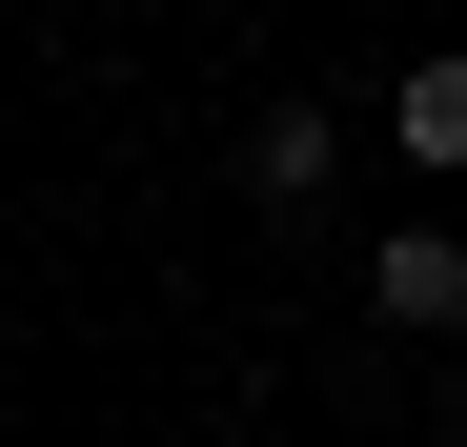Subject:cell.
<instances>
[{
	"label": "cell",
	"mask_w": 467,
	"mask_h": 447,
	"mask_svg": "<svg viewBox=\"0 0 467 447\" xmlns=\"http://www.w3.org/2000/svg\"><path fill=\"white\" fill-rule=\"evenodd\" d=\"M366 306L407 326V346H427V326H467V224H386V244H366Z\"/></svg>",
	"instance_id": "6da1fadb"
},
{
	"label": "cell",
	"mask_w": 467,
	"mask_h": 447,
	"mask_svg": "<svg viewBox=\"0 0 467 447\" xmlns=\"http://www.w3.org/2000/svg\"><path fill=\"white\" fill-rule=\"evenodd\" d=\"M244 183H265V203H326V183H346V122H326V102H265V122H244Z\"/></svg>",
	"instance_id": "7a4b0ae2"
},
{
	"label": "cell",
	"mask_w": 467,
	"mask_h": 447,
	"mask_svg": "<svg viewBox=\"0 0 467 447\" xmlns=\"http://www.w3.org/2000/svg\"><path fill=\"white\" fill-rule=\"evenodd\" d=\"M386 142H407L427 183H467V61H407V82H386Z\"/></svg>",
	"instance_id": "3957f363"
}]
</instances>
